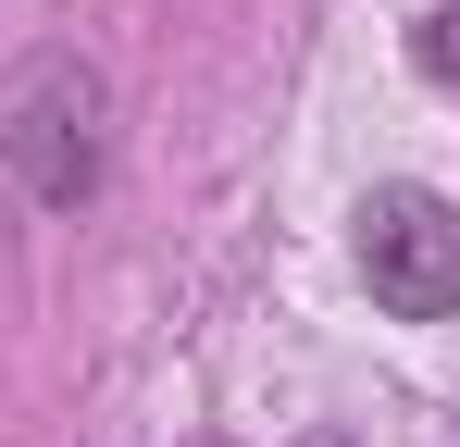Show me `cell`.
<instances>
[{"mask_svg": "<svg viewBox=\"0 0 460 447\" xmlns=\"http://www.w3.org/2000/svg\"><path fill=\"white\" fill-rule=\"evenodd\" d=\"M100 112H112L100 63H38L13 100H0V162L25 174V199L75 212L87 187H100Z\"/></svg>", "mask_w": 460, "mask_h": 447, "instance_id": "6da1fadb", "label": "cell"}, {"mask_svg": "<svg viewBox=\"0 0 460 447\" xmlns=\"http://www.w3.org/2000/svg\"><path fill=\"white\" fill-rule=\"evenodd\" d=\"M361 286L398 323H448L460 311V212L436 187H374L361 199Z\"/></svg>", "mask_w": 460, "mask_h": 447, "instance_id": "7a4b0ae2", "label": "cell"}, {"mask_svg": "<svg viewBox=\"0 0 460 447\" xmlns=\"http://www.w3.org/2000/svg\"><path fill=\"white\" fill-rule=\"evenodd\" d=\"M411 63L436 74V87H460V0H448V13H423V38H411Z\"/></svg>", "mask_w": 460, "mask_h": 447, "instance_id": "3957f363", "label": "cell"}, {"mask_svg": "<svg viewBox=\"0 0 460 447\" xmlns=\"http://www.w3.org/2000/svg\"><path fill=\"white\" fill-rule=\"evenodd\" d=\"M311 447H349V435H311Z\"/></svg>", "mask_w": 460, "mask_h": 447, "instance_id": "277c9868", "label": "cell"}]
</instances>
